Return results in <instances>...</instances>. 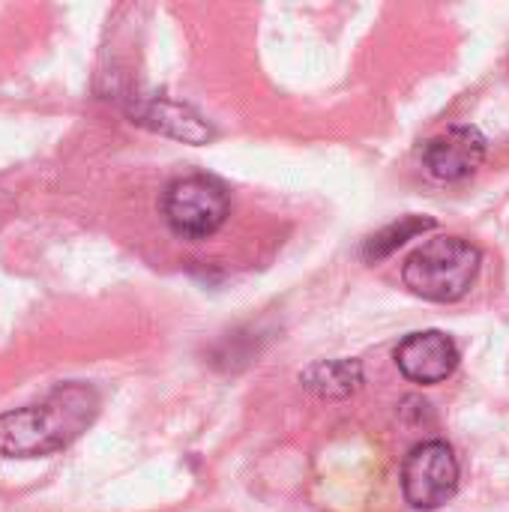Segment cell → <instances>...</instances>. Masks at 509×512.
<instances>
[{
  "instance_id": "obj_1",
  "label": "cell",
  "mask_w": 509,
  "mask_h": 512,
  "mask_svg": "<svg viewBox=\"0 0 509 512\" xmlns=\"http://www.w3.org/2000/svg\"><path fill=\"white\" fill-rule=\"evenodd\" d=\"M99 414V396L87 384H63L42 402L0 414V456L39 459L81 438Z\"/></svg>"
},
{
  "instance_id": "obj_2",
  "label": "cell",
  "mask_w": 509,
  "mask_h": 512,
  "mask_svg": "<svg viewBox=\"0 0 509 512\" xmlns=\"http://www.w3.org/2000/svg\"><path fill=\"white\" fill-rule=\"evenodd\" d=\"M483 255L462 237H432L402 264V282L411 294L432 303L462 300L480 276Z\"/></svg>"
},
{
  "instance_id": "obj_3",
  "label": "cell",
  "mask_w": 509,
  "mask_h": 512,
  "mask_svg": "<svg viewBox=\"0 0 509 512\" xmlns=\"http://www.w3.org/2000/svg\"><path fill=\"white\" fill-rule=\"evenodd\" d=\"M228 189L207 174H189L165 186L162 216L168 228L183 240H207L228 219Z\"/></svg>"
},
{
  "instance_id": "obj_4",
  "label": "cell",
  "mask_w": 509,
  "mask_h": 512,
  "mask_svg": "<svg viewBox=\"0 0 509 512\" xmlns=\"http://www.w3.org/2000/svg\"><path fill=\"white\" fill-rule=\"evenodd\" d=\"M459 492V459L444 441L417 444L402 462V495L414 510H441Z\"/></svg>"
},
{
  "instance_id": "obj_5",
  "label": "cell",
  "mask_w": 509,
  "mask_h": 512,
  "mask_svg": "<svg viewBox=\"0 0 509 512\" xmlns=\"http://www.w3.org/2000/svg\"><path fill=\"white\" fill-rule=\"evenodd\" d=\"M486 159V135L477 126L459 123L435 138L426 141L423 147V165L435 180L456 183L471 177Z\"/></svg>"
},
{
  "instance_id": "obj_6",
  "label": "cell",
  "mask_w": 509,
  "mask_h": 512,
  "mask_svg": "<svg viewBox=\"0 0 509 512\" xmlns=\"http://www.w3.org/2000/svg\"><path fill=\"white\" fill-rule=\"evenodd\" d=\"M396 366L414 384H441L459 369V348L441 330L411 333L396 348Z\"/></svg>"
},
{
  "instance_id": "obj_7",
  "label": "cell",
  "mask_w": 509,
  "mask_h": 512,
  "mask_svg": "<svg viewBox=\"0 0 509 512\" xmlns=\"http://www.w3.org/2000/svg\"><path fill=\"white\" fill-rule=\"evenodd\" d=\"M132 117L156 132H165V135H174V138H183L189 144H204L213 132L210 126L186 105H177V102H165V99H147L141 102Z\"/></svg>"
},
{
  "instance_id": "obj_8",
  "label": "cell",
  "mask_w": 509,
  "mask_h": 512,
  "mask_svg": "<svg viewBox=\"0 0 509 512\" xmlns=\"http://www.w3.org/2000/svg\"><path fill=\"white\" fill-rule=\"evenodd\" d=\"M300 384L318 399H348L363 387V366L357 360H321L300 375Z\"/></svg>"
},
{
  "instance_id": "obj_9",
  "label": "cell",
  "mask_w": 509,
  "mask_h": 512,
  "mask_svg": "<svg viewBox=\"0 0 509 512\" xmlns=\"http://www.w3.org/2000/svg\"><path fill=\"white\" fill-rule=\"evenodd\" d=\"M432 228H435V219H429V216H402L399 222L381 228L378 234H372V237L363 243V258H366L369 264H375V261L393 255L399 246H405V243L414 240L417 234L432 231Z\"/></svg>"
}]
</instances>
